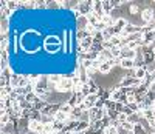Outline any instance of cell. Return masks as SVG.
I'll use <instances>...</instances> for the list:
<instances>
[{"label":"cell","mask_w":155,"mask_h":134,"mask_svg":"<svg viewBox=\"0 0 155 134\" xmlns=\"http://www.w3.org/2000/svg\"><path fill=\"white\" fill-rule=\"evenodd\" d=\"M73 88H74L73 79L68 77V76H64L62 80L56 85V92H59V94H65V92H70V94H73Z\"/></svg>","instance_id":"obj_1"},{"label":"cell","mask_w":155,"mask_h":134,"mask_svg":"<svg viewBox=\"0 0 155 134\" xmlns=\"http://www.w3.org/2000/svg\"><path fill=\"white\" fill-rule=\"evenodd\" d=\"M88 114H90V123L92 122H98V120H102L106 117V110L104 108H92L88 110Z\"/></svg>","instance_id":"obj_2"},{"label":"cell","mask_w":155,"mask_h":134,"mask_svg":"<svg viewBox=\"0 0 155 134\" xmlns=\"http://www.w3.org/2000/svg\"><path fill=\"white\" fill-rule=\"evenodd\" d=\"M78 11L81 12V16L87 17L88 14L93 12V2H79V5H78Z\"/></svg>","instance_id":"obj_3"},{"label":"cell","mask_w":155,"mask_h":134,"mask_svg":"<svg viewBox=\"0 0 155 134\" xmlns=\"http://www.w3.org/2000/svg\"><path fill=\"white\" fill-rule=\"evenodd\" d=\"M120 66H121V70L124 71H132L137 68V62L135 59H121L120 60Z\"/></svg>","instance_id":"obj_4"},{"label":"cell","mask_w":155,"mask_h":134,"mask_svg":"<svg viewBox=\"0 0 155 134\" xmlns=\"http://www.w3.org/2000/svg\"><path fill=\"white\" fill-rule=\"evenodd\" d=\"M141 19H143V23L144 25H149L155 20V16H153V9L152 8H146L143 9V12H141Z\"/></svg>","instance_id":"obj_5"},{"label":"cell","mask_w":155,"mask_h":134,"mask_svg":"<svg viewBox=\"0 0 155 134\" xmlns=\"http://www.w3.org/2000/svg\"><path fill=\"white\" fill-rule=\"evenodd\" d=\"M44 123L39 120H30V131L33 134H44Z\"/></svg>","instance_id":"obj_6"},{"label":"cell","mask_w":155,"mask_h":134,"mask_svg":"<svg viewBox=\"0 0 155 134\" xmlns=\"http://www.w3.org/2000/svg\"><path fill=\"white\" fill-rule=\"evenodd\" d=\"M0 33H2V37H8V33H9V19H8V17H2V23H0Z\"/></svg>","instance_id":"obj_7"},{"label":"cell","mask_w":155,"mask_h":134,"mask_svg":"<svg viewBox=\"0 0 155 134\" xmlns=\"http://www.w3.org/2000/svg\"><path fill=\"white\" fill-rule=\"evenodd\" d=\"M134 76L137 79H140V80H144L147 77V71H146L144 66H137V68L134 70Z\"/></svg>","instance_id":"obj_8"},{"label":"cell","mask_w":155,"mask_h":134,"mask_svg":"<svg viewBox=\"0 0 155 134\" xmlns=\"http://www.w3.org/2000/svg\"><path fill=\"white\" fill-rule=\"evenodd\" d=\"M87 20H88V25L95 26V28H96V26L101 23V17H98V16L95 14V12H92V14H88V16H87Z\"/></svg>","instance_id":"obj_9"},{"label":"cell","mask_w":155,"mask_h":134,"mask_svg":"<svg viewBox=\"0 0 155 134\" xmlns=\"http://www.w3.org/2000/svg\"><path fill=\"white\" fill-rule=\"evenodd\" d=\"M44 45H61V40L58 36H47L44 40Z\"/></svg>","instance_id":"obj_10"},{"label":"cell","mask_w":155,"mask_h":134,"mask_svg":"<svg viewBox=\"0 0 155 134\" xmlns=\"http://www.w3.org/2000/svg\"><path fill=\"white\" fill-rule=\"evenodd\" d=\"M44 48H45V52H48V54H56V52L61 51L62 43L61 45H44Z\"/></svg>","instance_id":"obj_11"},{"label":"cell","mask_w":155,"mask_h":134,"mask_svg":"<svg viewBox=\"0 0 155 134\" xmlns=\"http://www.w3.org/2000/svg\"><path fill=\"white\" fill-rule=\"evenodd\" d=\"M76 26H78V30H85L87 26H88V20H87V17H84V16L78 17V19H76Z\"/></svg>","instance_id":"obj_12"},{"label":"cell","mask_w":155,"mask_h":134,"mask_svg":"<svg viewBox=\"0 0 155 134\" xmlns=\"http://www.w3.org/2000/svg\"><path fill=\"white\" fill-rule=\"evenodd\" d=\"M11 114H9V111H2L0 113V123H2V126H5L6 123H9L11 122Z\"/></svg>","instance_id":"obj_13"},{"label":"cell","mask_w":155,"mask_h":134,"mask_svg":"<svg viewBox=\"0 0 155 134\" xmlns=\"http://www.w3.org/2000/svg\"><path fill=\"white\" fill-rule=\"evenodd\" d=\"M59 111H62L64 114H71V111H73V106L68 103V102H64V103H61V106H59Z\"/></svg>","instance_id":"obj_14"},{"label":"cell","mask_w":155,"mask_h":134,"mask_svg":"<svg viewBox=\"0 0 155 134\" xmlns=\"http://www.w3.org/2000/svg\"><path fill=\"white\" fill-rule=\"evenodd\" d=\"M87 37H90V34L87 33V30H78V33H76V39H78V42H82L84 39H87Z\"/></svg>","instance_id":"obj_15"},{"label":"cell","mask_w":155,"mask_h":134,"mask_svg":"<svg viewBox=\"0 0 155 134\" xmlns=\"http://www.w3.org/2000/svg\"><path fill=\"white\" fill-rule=\"evenodd\" d=\"M54 117H56V120H59V122H64V123H67L68 122V114H64L62 111H58L56 114H54Z\"/></svg>","instance_id":"obj_16"},{"label":"cell","mask_w":155,"mask_h":134,"mask_svg":"<svg viewBox=\"0 0 155 134\" xmlns=\"http://www.w3.org/2000/svg\"><path fill=\"white\" fill-rule=\"evenodd\" d=\"M65 125H67V123L59 122V120H54V122H53V129H54V132L64 131V129H65Z\"/></svg>","instance_id":"obj_17"},{"label":"cell","mask_w":155,"mask_h":134,"mask_svg":"<svg viewBox=\"0 0 155 134\" xmlns=\"http://www.w3.org/2000/svg\"><path fill=\"white\" fill-rule=\"evenodd\" d=\"M20 79H22V76L20 74H12V77H11V86L12 88H17L19 86V83H20Z\"/></svg>","instance_id":"obj_18"},{"label":"cell","mask_w":155,"mask_h":134,"mask_svg":"<svg viewBox=\"0 0 155 134\" xmlns=\"http://www.w3.org/2000/svg\"><path fill=\"white\" fill-rule=\"evenodd\" d=\"M144 68H146L147 74L153 76V74H155V60H152V62H147V63L144 65Z\"/></svg>","instance_id":"obj_19"},{"label":"cell","mask_w":155,"mask_h":134,"mask_svg":"<svg viewBox=\"0 0 155 134\" xmlns=\"http://www.w3.org/2000/svg\"><path fill=\"white\" fill-rule=\"evenodd\" d=\"M134 134H147V131H146V128L141 123H137L134 126Z\"/></svg>","instance_id":"obj_20"},{"label":"cell","mask_w":155,"mask_h":134,"mask_svg":"<svg viewBox=\"0 0 155 134\" xmlns=\"http://www.w3.org/2000/svg\"><path fill=\"white\" fill-rule=\"evenodd\" d=\"M6 8L9 9V12L11 11H16L19 8V2H12V0H11V2H6Z\"/></svg>","instance_id":"obj_21"},{"label":"cell","mask_w":155,"mask_h":134,"mask_svg":"<svg viewBox=\"0 0 155 134\" xmlns=\"http://www.w3.org/2000/svg\"><path fill=\"white\" fill-rule=\"evenodd\" d=\"M8 37H2V42H0V46H2V51H6L8 49Z\"/></svg>","instance_id":"obj_22"},{"label":"cell","mask_w":155,"mask_h":134,"mask_svg":"<svg viewBox=\"0 0 155 134\" xmlns=\"http://www.w3.org/2000/svg\"><path fill=\"white\" fill-rule=\"evenodd\" d=\"M127 119H129V116H126L124 113H120V116H118V122H120V123L127 122Z\"/></svg>","instance_id":"obj_23"},{"label":"cell","mask_w":155,"mask_h":134,"mask_svg":"<svg viewBox=\"0 0 155 134\" xmlns=\"http://www.w3.org/2000/svg\"><path fill=\"white\" fill-rule=\"evenodd\" d=\"M137 12H138V5L130 3V14H137Z\"/></svg>","instance_id":"obj_24"},{"label":"cell","mask_w":155,"mask_h":134,"mask_svg":"<svg viewBox=\"0 0 155 134\" xmlns=\"http://www.w3.org/2000/svg\"><path fill=\"white\" fill-rule=\"evenodd\" d=\"M123 113H124L126 116H132V114H135V113H134V111H132L130 108H129V106H127V105L124 106V111H123Z\"/></svg>","instance_id":"obj_25"},{"label":"cell","mask_w":155,"mask_h":134,"mask_svg":"<svg viewBox=\"0 0 155 134\" xmlns=\"http://www.w3.org/2000/svg\"><path fill=\"white\" fill-rule=\"evenodd\" d=\"M65 134H74V131H67Z\"/></svg>","instance_id":"obj_26"},{"label":"cell","mask_w":155,"mask_h":134,"mask_svg":"<svg viewBox=\"0 0 155 134\" xmlns=\"http://www.w3.org/2000/svg\"><path fill=\"white\" fill-rule=\"evenodd\" d=\"M153 54H155V45H153Z\"/></svg>","instance_id":"obj_27"},{"label":"cell","mask_w":155,"mask_h":134,"mask_svg":"<svg viewBox=\"0 0 155 134\" xmlns=\"http://www.w3.org/2000/svg\"><path fill=\"white\" fill-rule=\"evenodd\" d=\"M147 134H153V132H147Z\"/></svg>","instance_id":"obj_28"},{"label":"cell","mask_w":155,"mask_h":134,"mask_svg":"<svg viewBox=\"0 0 155 134\" xmlns=\"http://www.w3.org/2000/svg\"><path fill=\"white\" fill-rule=\"evenodd\" d=\"M153 22H155V20H153Z\"/></svg>","instance_id":"obj_29"}]
</instances>
